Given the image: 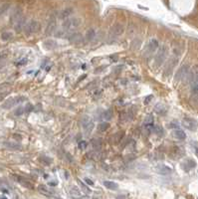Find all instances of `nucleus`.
<instances>
[{"label": "nucleus", "mask_w": 198, "mask_h": 199, "mask_svg": "<svg viewBox=\"0 0 198 199\" xmlns=\"http://www.w3.org/2000/svg\"><path fill=\"white\" fill-rule=\"evenodd\" d=\"M82 24V19L79 17H74V18H69L63 23V27L66 31H72L74 29L79 28Z\"/></svg>", "instance_id": "1"}, {"label": "nucleus", "mask_w": 198, "mask_h": 199, "mask_svg": "<svg viewBox=\"0 0 198 199\" xmlns=\"http://www.w3.org/2000/svg\"><path fill=\"white\" fill-rule=\"evenodd\" d=\"M82 127H83V129H84V133L86 135H89L90 133L92 132V130H93L95 124H94V121L92 120V118L88 117V115H86V117L83 118L82 120Z\"/></svg>", "instance_id": "2"}, {"label": "nucleus", "mask_w": 198, "mask_h": 199, "mask_svg": "<svg viewBox=\"0 0 198 199\" xmlns=\"http://www.w3.org/2000/svg\"><path fill=\"white\" fill-rule=\"evenodd\" d=\"M41 26H40V23L38 21H35V20H31L30 22H28L27 24H26L25 28H24V31H25V34L26 35H30V34H33V33H36L40 30Z\"/></svg>", "instance_id": "3"}, {"label": "nucleus", "mask_w": 198, "mask_h": 199, "mask_svg": "<svg viewBox=\"0 0 198 199\" xmlns=\"http://www.w3.org/2000/svg\"><path fill=\"white\" fill-rule=\"evenodd\" d=\"M166 56H167V48L165 46L160 47L157 52V54L155 56V66L156 67L160 66V65L164 62Z\"/></svg>", "instance_id": "4"}, {"label": "nucleus", "mask_w": 198, "mask_h": 199, "mask_svg": "<svg viewBox=\"0 0 198 199\" xmlns=\"http://www.w3.org/2000/svg\"><path fill=\"white\" fill-rule=\"evenodd\" d=\"M189 71H190V67H189L187 64L183 65V66L180 67L179 69H178V71L176 72L175 77H174V80H175L176 82L181 81V80H183L184 78H186V77H187Z\"/></svg>", "instance_id": "5"}, {"label": "nucleus", "mask_w": 198, "mask_h": 199, "mask_svg": "<svg viewBox=\"0 0 198 199\" xmlns=\"http://www.w3.org/2000/svg\"><path fill=\"white\" fill-rule=\"evenodd\" d=\"M24 101H26V98L25 97H21V96L11 98V99L7 100L6 102H5L3 105H2V108H3V109H10V108H12L13 106H16V105H18V104L23 103Z\"/></svg>", "instance_id": "6"}, {"label": "nucleus", "mask_w": 198, "mask_h": 199, "mask_svg": "<svg viewBox=\"0 0 198 199\" xmlns=\"http://www.w3.org/2000/svg\"><path fill=\"white\" fill-rule=\"evenodd\" d=\"M181 124L185 127V129H187L188 130H191V132L196 130L197 127H198L197 121L195 120H193V118H183L182 121H181Z\"/></svg>", "instance_id": "7"}, {"label": "nucleus", "mask_w": 198, "mask_h": 199, "mask_svg": "<svg viewBox=\"0 0 198 199\" xmlns=\"http://www.w3.org/2000/svg\"><path fill=\"white\" fill-rule=\"evenodd\" d=\"M186 78H187L188 83L196 82V80L198 79V65H195V66L191 68Z\"/></svg>", "instance_id": "8"}, {"label": "nucleus", "mask_w": 198, "mask_h": 199, "mask_svg": "<svg viewBox=\"0 0 198 199\" xmlns=\"http://www.w3.org/2000/svg\"><path fill=\"white\" fill-rule=\"evenodd\" d=\"M21 17H22V8L21 7H16L12 12L10 21L12 23H16L20 18H21Z\"/></svg>", "instance_id": "9"}, {"label": "nucleus", "mask_w": 198, "mask_h": 199, "mask_svg": "<svg viewBox=\"0 0 198 199\" xmlns=\"http://www.w3.org/2000/svg\"><path fill=\"white\" fill-rule=\"evenodd\" d=\"M155 170H156V172H158V173H160V174H163V175L170 174L171 172H172V170H171V168L169 166L164 165V164H158L155 167Z\"/></svg>", "instance_id": "10"}, {"label": "nucleus", "mask_w": 198, "mask_h": 199, "mask_svg": "<svg viewBox=\"0 0 198 199\" xmlns=\"http://www.w3.org/2000/svg\"><path fill=\"white\" fill-rule=\"evenodd\" d=\"M123 33V26L122 24H115L113 27L111 28V34L113 36H120Z\"/></svg>", "instance_id": "11"}, {"label": "nucleus", "mask_w": 198, "mask_h": 199, "mask_svg": "<svg viewBox=\"0 0 198 199\" xmlns=\"http://www.w3.org/2000/svg\"><path fill=\"white\" fill-rule=\"evenodd\" d=\"M26 24H27V23H26V17L22 16L21 18H20L18 21L15 23V24H14V29H15L17 32H21L22 29L25 28Z\"/></svg>", "instance_id": "12"}, {"label": "nucleus", "mask_w": 198, "mask_h": 199, "mask_svg": "<svg viewBox=\"0 0 198 199\" xmlns=\"http://www.w3.org/2000/svg\"><path fill=\"white\" fill-rule=\"evenodd\" d=\"M74 12V9L72 7H67V8H64L63 10L60 11V13H59V18L60 19H66V18H69V16H71Z\"/></svg>", "instance_id": "13"}, {"label": "nucleus", "mask_w": 198, "mask_h": 199, "mask_svg": "<svg viewBox=\"0 0 198 199\" xmlns=\"http://www.w3.org/2000/svg\"><path fill=\"white\" fill-rule=\"evenodd\" d=\"M68 39H69L70 42H72V43H80V42H82L83 36L81 33H79V32H75V33H71L69 35V37H68Z\"/></svg>", "instance_id": "14"}, {"label": "nucleus", "mask_w": 198, "mask_h": 199, "mask_svg": "<svg viewBox=\"0 0 198 199\" xmlns=\"http://www.w3.org/2000/svg\"><path fill=\"white\" fill-rule=\"evenodd\" d=\"M195 166H196V162H195L193 159H188V160H186L185 162L182 163V167L184 168L186 171H188V170H190V169L194 168Z\"/></svg>", "instance_id": "15"}, {"label": "nucleus", "mask_w": 198, "mask_h": 199, "mask_svg": "<svg viewBox=\"0 0 198 199\" xmlns=\"http://www.w3.org/2000/svg\"><path fill=\"white\" fill-rule=\"evenodd\" d=\"M70 195L72 196L73 198H75V199H81V198H83L82 192L80 191V190L77 188V187H72V188L70 189Z\"/></svg>", "instance_id": "16"}, {"label": "nucleus", "mask_w": 198, "mask_h": 199, "mask_svg": "<svg viewBox=\"0 0 198 199\" xmlns=\"http://www.w3.org/2000/svg\"><path fill=\"white\" fill-rule=\"evenodd\" d=\"M4 146L7 148H10V149H14V150H18L21 149V145L17 142H11V141H5L4 142Z\"/></svg>", "instance_id": "17"}, {"label": "nucleus", "mask_w": 198, "mask_h": 199, "mask_svg": "<svg viewBox=\"0 0 198 199\" xmlns=\"http://www.w3.org/2000/svg\"><path fill=\"white\" fill-rule=\"evenodd\" d=\"M176 63H177V59H171L169 63L167 64L166 69H165V75L168 76L171 72H172L173 68H174V66L176 65Z\"/></svg>", "instance_id": "18"}, {"label": "nucleus", "mask_w": 198, "mask_h": 199, "mask_svg": "<svg viewBox=\"0 0 198 199\" xmlns=\"http://www.w3.org/2000/svg\"><path fill=\"white\" fill-rule=\"evenodd\" d=\"M55 27H56V21H55L54 19H52L51 21L48 23V25H47L46 34H47V35L52 34L53 32H54V30H55Z\"/></svg>", "instance_id": "19"}, {"label": "nucleus", "mask_w": 198, "mask_h": 199, "mask_svg": "<svg viewBox=\"0 0 198 199\" xmlns=\"http://www.w3.org/2000/svg\"><path fill=\"white\" fill-rule=\"evenodd\" d=\"M43 45H44V47H45L46 49L51 50V49H54L55 47L57 46V42H56L55 40L49 39V40H46L45 42L43 43Z\"/></svg>", "instance_id": "20"}, {"label": "nucleus", "mask_w": 198, "mask_h": 199, "mask_svg": "<svg viewBox=\"0 0 198 199\" xmlns=\"http://www.w3.org/2000/svg\"><path fill=\"white\" fill-rule=\"evenodd\" d=\"M154 111L156 112V114H158V115H165L166 114V108H165L162 104H158L157 106H155Z\"/></svg>", "instance_id": "21"}, {"label": "nucleus", "mask_w": 198, "mask_h": 199, "mask_svg": "<svg viewBox=\"0 0 198 199\" xmlns=\"http://www.w3.org/2000/svg\"><path fill=\"white\" fill-rule=\"evenodd\" d=\"M173 135H174V138H176L178 139H184L186 138L185 132H183L182 129H175L173 132Z\"/></svg>", "instance_id": "22"}, {"label": "nucleus", "mask_w": 198, "mask_h": 199, "mask_svg": "<svg viewBox=\"0 0 198 199\" xmlns=\"http://www.w3.org/2000/svg\"><path fill=\"white\" fill-rule=\"evenodd\" d=\"M158 47V42L156 39H151L148 43V49L150 52H154L156 48Z\"/></svg>", "instance_id": "23"}, {"label": "nucleus", "mask_w": 198, "mask_h": 199, "mask_svg": "<svg viewBox=\"0 0 198 199\" xmlns=\"http://www.w3.org/2000/svg\"><path fill=\"white\" fill-rule=\"evenodd\" d=\"M38 190H39L42 194L46 195V196H51L52 195V192L50 191V190L47 188L45 185H39L38 186Z\"/></svg>", "instance_id": "24"}, {"label": "nucleus", "mask_w": 198, "mask_h": 199, "mask_svg": "<svg viewBox=\"0 0 198 199\" xmlns=\"http://www.w3.org/2000/svg\"><path fill=\"white\" fill-rule=\"evenodd\" d=\"M92 146H93L95 149L99 150L100 148L102 147V141L98 138H93L92 139Z\"/></svg>", "instance_id": "25"}, {"label": "nucleus", "mask_w": 198, "mask_h": 199, "mask_svg": "<svg viewBox=\"0 0 198 199\" xmlns=\"http://www.w3.org/2000/svg\"><path fill=\"white\" fill-rule=\"evenodd\" d=\"M104 185L107 187V188L112 189V190H115V189L117 188V184L116 182H114V181L107 180V181H105V182H104Z\"/></svg>", "instance_id": "26"}, {"label": "nucleus", "mask_w": 198, "mask_h": 199, "mask_svg": "<svg viewBox=\"0 0 198 199\" xmlns=\"http://www.w3.org/2000/svg\"><path fill=\"white\" fill-rule=\"evenodd\" d=\"M96 36V32H95L94 29H89L87 31V33H86V39L88 41H92Z\"/></svg>", "instance_id": "27"}, {"label": "nucleus", "mask_w": 198, "mask_h": 199, "mask_svg": "<svg viewBox=\"0 0 198 199\" xmlns=\"http://www.w3.org/2000/svg\"><path fill=\"white\" fill-rule=\"evenodd\" d=\"M99 130L100 132H106L109 127H110V124L109 123H106V121H104V123H101L99 124Z\"/></svg>", "instance_id": "28"}, {"label": "nucleus", "mask_w": 198, "mask_h": 199, "mask_svg": "<svg viewBox=\"0 0 198 199\" xmlns=\"http://www.w3.org/2000/svg\"><path fill=\"white\" fill-rule=\"evenodd\" d=\"M12 33L11 32H3L2 33V35H1V38H2V40H4V41H8V40H10L11 38H12Z\"/></svg>", "instance_id": "29"}, {"label": "nucleus", "mask_w": 198, "mask_h": 199, "mask_svg": "<svg viewBox=\"0 0 198 199\" xmlns=\"http://www.w3.org/2000/svg\"><path fill=\"white\" fill-rule=\"evenodd\" d=\"M123 135H125V132H120L116 133V135H114V138H115V142H117V141H120V139L123 138Z\"/></svg>", "instance_id": "30"}, {"label": "nucleus", "mask_w": 198, "mask_h": 199, "mask_svg": "<svg viewBox=\"0 0 198 199\" xmlns=\"http://www.w3.org/2000/svg\"><path fill=\"white\" fill-rule=\"evenodd\" d=\"M40 161H42L43 163H45V164H51L52 159L50 158V157H47V156H41Z\"/></svg>", "instance_id": "31"}, {"label": "nucleus", "mask_w": 198, "mask_h": 199, "mask_svg": "<svg viewBox=\"0 0 198 199\" xmlns=\"http://www.w3.org/2000/svg\"><path fill=\"white\" fill-rule=\"evenodd\" d=\"M152 129H153V132H154L156 133V135H163V129H162L160 127H158V126L152 127Z\"/></svg>", "instance_id": "32"}, {"label": "nucleus", "mask_w": 198, "mask_h": 199, "mask_svg": "<svg viewBox=\"0 0 198 199\" xmlns=\"http://www.w3.org/2000/svg\"><path fill=\"white\" fill-rule=\"evenodd\" d=\"M104 118L106 120H111V118H113V112H112V109H108V111L105 112Z\"/></svg>", "instance_id": "33"}, {"label": "nucleus", "mask_w": 198, "mask_h": 199, "mask_svg": "<svg viewBox=\"0 0 198 199\" xmlns=\"http://www.w3.org/2000/svg\"><path fill=\"white\" fill-rule=\"evenodd\" d=\"M191 90H192V92H193V93H195V94H198V81L194 82L193 84H192Z\"/></svg>", "instance_id": "34"}, {"label": "nucleus", "mask_w": 198, "mask_h": 199, "mask_svg": "<svg viewBox=\"0 0 198 199\" xmlns=\"http://www.w3.org/2000/svg\"><path fill=\"white\" fill-rule=\"evenodd\" d=\"M33 109H34L33 105H31V104H27V105H26V107L24 108V112H30L33 111Z\"/></svg>", "instance_id": "35"}, {"label": "nucleus", "mask_w": 198, "mask_h": 199, "mask_svg": "<svg viewBox=\"0 0 198 199\" xmlns=\"http://www.w3.org/2000/svg\"><path fill=\"white\" fill-rule=\"evenodd\" d=\"M191 103L193 104V105L198 106V94H195L194 96L191 98Z\"/></svg>", "instance_id": "36"}, {"label": "nucleus", "mask_w": 198, "mask_h": 199, "mask_svg": "<svg viewBox=\"0 0 198 199\" xmlns=\"http://www.w3.org/2000/svg\"><path fill=\"white\" fill-rule=\"evenodd\" d=\"M78 146H79L80 149H85V148L87 147V142L86 141H80Z\"/></svg>", "instance_id": "37"}, {"label": "nucleus", "mask_w": 198, "mask_h": 199, "mask_svg": "<svg viewBox=\"0 0 198 199\" xmlns=\"http://www.w3.org/2000/svg\"><path fill=\"white\" fill-rule=\"evenodd\" d=\"M23 112H24V108H22V107H20L19 109H17L16 111H15V115H22Z\"/></svg>", "instance_id": "38"}, {"label": "nucleus", "mask_w": 198, "mask_h": 199, "mask_svg": "<svg viewBox=\"0 0 198 199\" xmlns=\"http://www.w3.org/2000/svg\"><path fill=\"white\" fill-rule=\"evenodd\" d=\"M78 181H79V183H80V184H81V185H82V187H83V188H84V189L86 190V191H87V192H90V189H89L87 186H86V185H84V184H83V183H82V182H81V181H80V180H78Z\"/></svg>", "instance_id": "39"}, {"label": "nucleus", "mask_w": 198, "mask_h": 199, "mask_svg": "<svg viewBox=\"0 0 198 199\" xmlns=\"http://www.w3.org/2000/svg\"><path fill=\"white\" fill-rule=\"evenodd\" d=\"M85 181L89 184V185H94V182L91 179H89V178H85Z\"/></svg>", "instance_id": "40"}, {"label": "nucleus", "mask_w": 198, "mask_h": 199, "mask_svg": "<svg viewBox=\"0 0 198 199\" xmlns=\"http://www.w3.org/2000/svg\"><path fill=\"white\" fill-rule=\"evenodd\" d=\"M26 62H27V60H26V59H23V60H22V61H20L17 65H25Z\"/></svg>", "instance_id": "41"}, {"label": "nucleus", "mask_w": 198, "mask_h": 199, "mask_svg": "<svg viewBox=\"0 0 198 199\" xmlns=\"http://www.w3.org/2000/svg\"><path fill=\"white\" fill-rule=\"evenodd\" d=\"M49 184L51 186H55V185H57V182H56V181H54V182H53V181H51V182H49Z\"/></svg>", "instance_id": "42"}, {"label": "nucleus", "mask_w": 198, "mask_h": 199, "mask_svg": "<svg viewBox=\"0 0 198 199\" xmlns=\"http://www.w3.org/2000/svg\"><path fill=\"white\" fill-rule=\"evenodd\" d=\"M59 199H62V198H59Z\"/></svg>", "instance_id": "43"}]
</instances>
